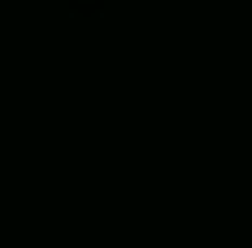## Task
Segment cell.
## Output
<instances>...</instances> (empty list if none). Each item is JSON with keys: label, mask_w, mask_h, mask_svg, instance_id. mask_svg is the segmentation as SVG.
<instances>
[]
</instances>
